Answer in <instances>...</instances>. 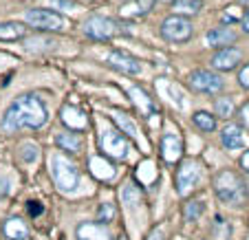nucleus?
<instances>
[{
    "label": "nucleus",
    "mask_w": 249,
    "mask_h": 240,
    "mask_svg": "<svg viewBox=\"0 0 249 240\" xmlns=\"http://www.w3.org/2000/svg\"><path fill=\"white\" fill-rule=\"evenodd\" d=\"M238 115H240V121H243L245 126L249 128V102L240 106V108H238Z\"/></svg>",
    "instance_id": "34"
},
{
    "label": "nucleus",
    "mask_w": 249,
    "mask_h": 240,
    "mask_svg": "<svg viewBox=\"0 0 249 240\" xmlns=\"http://www.w3.org/2000/svg\"><path fill=\"white\" fill-rule=\"evenodd\" d=\"M115 205L113 203H102L97 209V223H102V225H108L110 221H115Z\"/></svg>",
    "instance_id": "29"
},
{
    "label": "nucleus",
    "mask_w": 249,
    "mask_h": 240,
    "mask_svg": "<svg viewBox=\"0 0 249 240\" xmlns=\"http://www.w3.org/2000/svg\"><path fill=\"white\" fill-rule=\"evenodd\" d=\"M108 64L113 66V69H117V71L126 73V75H137V73L141 71L139 62H137L132 55L124 53V51H113V53H110V55H108Z\"/></svg>",
    "instance_id": "13"
},
{
    "label": "nucleus",
    "mask_w": 249,
    "mask_h": 240,
    "mask_svg": "<svg viewBox=\"0 0 249 240\" xmlns=\"http://www.w3.org/2000/svg\"><path fill=\"white\" fill-rule=\"evenodd\" d=\"M240 168L247 170V172H249V150H245V152H243V156H240Z\"/></svg>",
    "instance_id": "37"
},
{
    "label": "nucleus",
    "mask_w": 249,
    "mask_h": 240,
    "mask_svg": "<svg viewBox=\"0 0 249 240\" xmlns=\"http://www.w3.org/2000/svg\"><path fill=\"white\" fill-rule=\"evenodd\" d=\"M161 236H163V229H161V227H157V229L150 234V238H148V240H163Z\"/></svg>",
    "instance_id": "39"
},
{
    "label": "nucleus",
    "mask_w": 249,
    "mask_h": 240,
    "mask_svg": "<svg viewBox=\"0 0 249 240\" xmlns=\"http://www.w3.org/2000/svg\"><path fill=\"white\" fill-rule=\"evenodd\" d=\"M130 95H132V99H135L137 108H139L143 115H152V113H155V104H152V99L148 97V95L143 93L139 86H132V88H130Z\"/></svg>",
    "instance_id": "22"
},
{
    "label": "nucleus",
    "mask_w": 249,
    "mask_h": 240,
    "mask_svg": "<svg viewBox=\"0 0 249 240\" xmlns=\"http://www.w3.org/2000/svg\"><path fill=\"white\" fill-rule=\"evenodd\" d=\"M27 212H29V216L36 218V216H40V214L44 212V205L40 201H29L27 203Z\"/></svg>",
    "instance_id": "32"
},
{
    "label": "nucleus",
    "mask_w": 249,
    "mask_h": 240,
    "mask_svg": "<svg viewBox=\"0 0 249 240\" xmlns=\"http://www.w3.org/2000/svg\"><path fill=\"white\" fill-rule=\"evenodd\" d=\"M2 234L7 240H27L29 238V227L20 218H7L2 225Z\"/></svg>",
    "instance_id": "17"
},
{
    "label": "nucleus",
    "mask_w": 249,
    "mask_h": 240,
    "mask_svg": "<svg viewBox=\"0 0 249 240\" xmlns=\"http://www.w3.org/2000/svg\"><path fill=\"white\" fill-rule=\"evenodd\" d=\"M115 240H128V238H126V236L122 234V236H117V238H115Z\"/></svg>",
    "instance_id": "41"
},
{
    "label": "nucleus",
    "mask_w": 249,
    "mask_h": 240,
    "mask_svg": "<svg viewBox=\"0 0 249 240\" xmlns=\"http://www.w3.org/2000/svg\"><path fill=\"white\" fill-rule=\"evenodd\" d=\"M214 110H216L218 117L230 119L231 115H234V110H236L234 99H231V97H221V99H216V104H214Z\"/></svg>",
    "instance_id": "27"
},
{
    "label": "nucleus",
    "mask_w": 249,
    "mask_h": 240,
    "mask_svg": "<svg viewBox=\"0 0 249 240\" xmlns=\"http://www.w3.org/2000/svg\"><path fill=\"white\" fill-rule=\"evenodd\" d=\"M75 236L77 240H110V234H108V227L102 225V223H80L75 229Z\"/></svg>",
    "instance_id": "12"
},
{
    "label": "nucleus",
    "mask_w": 249,
    "mask_h": 240,
    "mask_svg": "<svg viewBox=\"0 0 249 240\" xmlns=\"http://www.w3.org/2000/svg\"><path fill=\"white\" fill-rule=\"evenodd\" d=\"M20 159H22L24 163H33V161L38 159V146H33V143H24V146L20 148Z\"/></svg>",
    "instance_id": "31"
},
{
    "label": "nucleus",
    "mask_w": 249,
    "mask_h": 240,
    "mask_svg": "<svg viewBox=\"0 0 249 240\" xmlns=\"http://www.w3.org/2000/svg\"><path fill=\"white\" fill-rule=\"evenodd\" d=\"M51 176L60 192H73L80 185V170H77V165L62 154L51 156Z\"/></svg>",
    "instance_id": "3"
},
{
    "label": "nucleus",
    "mask_w": 249,
    "mask_h": 240,
    "mask_svg": "<svg viewBox=\"0 0 249 240\" xmlns=\"http://www.w3.org/2000/svg\"><path fill=\"white\" fill-rule=\"evenodd\" d=\"M82 31H84L89 38L99 40V42H106V40H110V38L117 35L119 29H117V22L110 20V18H106V16H90V18L84 20Z\"/></svg>",
    "instance_id": "6"
},
{
    "label": "nucleus",
    "mask_w": 249,
    "mask_h": 240,
    "mask_svg": "<svg viewBox=\"0 0 249 240\" xmlns=\"http://www.w3.org/2000/svg\"><path fill=\"white\" fill-rule=\"evenodd\" d=\"M152 2L155 0H135V2H128L122 7V16L124 18H137V16H143L152 9Z\"/></svg>",
    "instance_id": "20"
},
{
    "label": "nucleus",
    "mask_w": 249,
    "mask_h": 240,
    "mask_svg": "<svg viewBox=\"0 0 249 240\" xmlns=\"http://www.w3.org/2000/svg\"><path fill=\"white\" fill-rule=\"evenodd\" d=\"M9 194V181L7 179H0V198Z\"/></svg>",
    "instance_id": "36"
},
{
    "label": "nucleus",
    "mask_w": 249,
    "mask_h": 240,
    "mask_svg": "<svg viewBox=\"0 0 249 240\" xmlns=\"http://www.w3.org/2000/svg\"><path fill=\"white\" fill-rule=\"evenodd\" d=\"M192 22H190L185 16H168V18L161 22V35L163 40L172 44H183L192 38Z\"/></svg>",
    "instance_id": "4"
},
{
    "label": "nucleus",
    "mask_w": 249,
    "mask_h": 240,
    "mask_svg": "<svg viewBox=\"0 0 249 240\" xmlns=\"http://www.w3.org/2000/svg\"><path fill=\"white\" fill-rule=\"evenodd\" d=\"M238 5L240 7H249V0H238Z\"/></svg>",
    "instance_id": "40"
},
{
    "label": "nucleus",
    "mask_w": 249,
    "mask_h": 240,
    "mask_svg": "<svg viewBox=\"0 0 249 240\" xmlns=\"http://www.w3.org/2000/svg\"><path fill=\"white\" fill-rule=\"evenodd\" d=\"M99 146H102L104 154L110 156V159H117V161L126 159L128 150H130L128 139L119 130H104L102 137H99Z\"/></svg>",
    "instance_id": "9"
},
{
    "label": "nucleus",
    "mask_w": 249,
    "mask_h": 240,
    "mask_svg": "<svg viewBox=\"0 0 249 240\" xmlns=\"http://www.w3.org/2000/svg\"><path fill=\"white\" fill-rule=\"evenodd\" d=\"M240 31L249 33V9L243 11V18H240Z\"/></svg>",
    "instance_id": "35"
},
{
    "label": "nucleus",
    "mask_w": 249,
    "mask_h": 240,
    "mask_svg": "<svg viewBox=\"0 0 249 240\" xmlns=\"http://www.w3.org/2000/svg\"><path fill=\"white\" fill-rule=\"evenodd\" d=\"M243 11L245 9H240V5H227L225 9H223V14H221V22L223 24L240 22V18H243Z\"/></svg>",
    "instance_id": "28"
},
{
    "label": "nucleus",
    "mask_w": 249,
    "mask_h": 240,
    "mask_svg": "<svg viewBox=\"0 0 249 240\" xmlns=\"http://www.w3.org/2000/svg\"><path fill=\"white\" fill-rule=\"evenodd\" d=\"M221 143L225 150H240L243 148V128L238 123H230L221 132Z\"/></svg>",
    "instance_id": "16"
},
{
    "label": "nucleus",
    "mask_w": 249,
    "mask_h": 240,
    "mask_svg": "<svg viewBox=\"0 0 249 240\" xmlns=\"http://www.w3.org/2000/svg\"><path fill=\"white\" fill-rule=\"evenodd\" d=\"M201 176H203L201 163L196 159H185L181 163L179 172H177V192L181 196H190L201 185Z\"/></svg>",
    "instance_id": "5"
},
{
    "label": "nucleus",
    "mask_w": 249,
    "mask_h": 240,
    "mask_svg": "<svg viewBox=\"0 0 249 240\" xmlns=\"http://www.w3.org/2000/svg\"><path fill=\"white\" fill-rule=\"evenodd\" d=\"M188 86L203 95H218L223 90V80L216 73L205 71V69H196V71H192L188 75Z\"/></svg>",
    "instance_id": "8"
},
{
    "label": "nucleus",
    "mask_w": 249,
    "mask_h": 240,
    "mask_svg": "<svg viewBox=\"0 0 249 240\" xmlns=\"http://www.w3.org/2000/svg\"><path fill=\"white\" fill-rule=\"evenodd\" d=\"M192 119H194V126H196L201 132H214V128H216V119H214V115L205 113V110L194 113Z\"/></svg>",
    "instance_id": "25"
},
{
    "label": "nucleus",
    "mask_w": 249,
    "mask_h": 240,
    "mask_svg": "<svg viewBox=\"0 0 249 240\" xmlns=\"http://www.w3.org/2000/svg\"><path fill=\"white\" fill-rule=\"evenodd\" d=\"M49 121V110L38 95H22L14 99L0 119L5 132H16L20 128H42Z\"/></svg>",
    "instance_id": "1"
},
{
    "label": "nucleus",
    "mask_w": 249,
    "mask_h": 240,
    "mask_svg": "<svg viewBox=\"0 0 249 240\" xmlns=\"http://www.w3.org/2000/svg\"><path fill=\"white\" fill-rule=\"evenodd\" d=\"M113 121L117 123V128H119V132H124V137H137V123H135V119L130 117L128 113H122V110H115L113 115Z\"/></svg>",
    "instance_id": "19"
},
{
    "label": "nucleus",
    "mask_w": 249,
    "mask_h": 240,
    "mask_svg": "<svg viewBox=\"0 0 249 240\" xmlns=\"http://www.w3.org/2000/svg\"><path fill=\"white\" fill-rule=\"evenodd\" d=\"M159 2H170V0H159Z\"/></svg>",
    "instance_id": "42"
},
{
    "label": "nucleus",
    "mask_w": 249,
    "mask_h": 240,
    "mask_svg": "<svg viewBox=\"0 0 249 240\" xmlns=\"http://www.w3.org/2000/svg\"><path fill=\"white\" fill-rule=\"evenodd\" d=\"M27 35V27L20 22H2L0 24V40H20Z\"/></svg>",
    "instance_id": "21"
},
{
    "label": "nucleus",
    "mask_w": 249,
    "mask_h": 240,
    "mask_svg": "<svg viewBox=\"0 0 249 240\" xmlns=\"http://www.w3.org/2000/svg\"><path fill=\"white\" fill-rule=\"evenodd\" d=\"M203 212H205V203L203 201H188L185 203V207H183V216L185 221H198V218L203 216Z\"/></svg>",
    "instance_id": "26"
},
{
    "label": "nucleus",
    "mask_w": 249,
    "mask_h": 240,
    "mask_svg": "<svg viewBox=\"0 0 249 240\" xmlns=\"http://www.w3.org/2000/svg\"><path fill=\"white\" fill-rule=\"evenodd\" d=\"M238 84L243 86V88L249 90V64H245L243 69L238 71Z\"/></svg>",
    "instance_id": "33"
},
{
    "label": "nucleus",
    "mask_w": 249,
    "mask_h": 240,
    "mask_svg": "<svg viewBox=\"0 0 249 240\" xmlns=\"http://www.w3.org/2000/svg\"><path fill=\"white\" fill-rule=\"evenodd\" d=\"M24 18L31 27L40 29V31H64L66 27V20L51 9H29Z\"/></svg>",
    "instance_id": "7"
},
{
    "label": "nucleus",
    "mask_w": 249,
    "mask_h": 240,
    "mask_svg": "<svg viewBox=\"0 0 249 240\" xmlns=\"http://www.w3.org/2000/svg\"><path fill=\"white\" fill-rule=\"evenodd\" d=\"M122 198H124V203H128V205H137V203L141 201L139 188H137V185H132V183H128L126 188H124V192H122Z\"/></svg>",
    "instance_id": "30"
},
{
    "label": "nucleus",
    "mask_w": 249,
    "mask_h": 240,
    "mask_svg": "<svg viewBox=\"0 0 249 240\" xmlns=\"http://www.w3.org/2000/svg\"><path fill=\"white\" fill-rule=\"evenodd\" d=\"M181 154H183V141H181V137L172 135V132L163 135V139H161V156H163L165 163H177V161L181 159Z\"/></svg>",
    "instance_id": "11"
},
{
    "label": "nucleus",
    "mask_w": 249,
    "mask_h": 240,
    "mask_svg": "<svg viewBox=\"0 0 249 240\" xmlns=\"http://www.w3.org/2000/svg\"><path fill=\"white\" fill-rule=\"evenodd\" d=\"M203 9V0H174V11L177 16H196Z\"/></svg>",
    "instance_id": "23"
},
{
    "label": "nucleus",
    "mask_w": 249,
    "mask_h": 240,
    "mask_svg": "<svg viewBox=\"0 0 249 240\" xmlns=\"http://www.w3.org/2000/svg\"><path fill=\"white\" fill-rule=\"evenodd\" d=\"M55 143L66 152H80L82 150V137L77 132L69 130V132H60L55 137Z\"/></svg>",
    "instance_id": "18"
},
{
    "label": "nucleus",
    "mask_w": 249,
    "mask_h": 240,
    "mask_svg": "<svg viewBox=\"0 0 249 240\" xmlns=\"http://www.w3.org/2000/svg\"><path fill=\"white\" fill-rule=\"evenodd\" d=\"M205 40H207V47H212V49H225L236 40V31H231L227 24L214 27L210 33H207Z\"/></svg>",
    "instance_id": "14"
},
{
    "label": "nucleus",
    "mask_w": 249,
    "mask_h": 240,
    "mask_svg": "<svg viewBox=\"0 0 249 240\" xmlns=\"http://www.w3.org/2000/svg\"><path fill=\"white\" fill-rule=\"evenodd\" d=\"M62 121H64V126L69 128V130L77 132V130H84L86 126H89V119H86V115L82 113L80 108H75V106H64L60 113Z\"/></svg>",
    "instance_id": "15"
},
{
    "label": "nucleus",
    "mask_w": 249,
    "mask_h": 240,
    "mask_svg": "<svg viewBox=\"0 0 249 240\" xmlns=\"http://www.w3.org/2000/svg\"><path fill=\"white\" fill-rule=\"evenodd\" d=\"M240 51L234 47H225V49H218L216 53H214V57H212V66L216 69V71H234L236 66H238L240 62Z\"/></svg>",
    "instance_id": "10"
},
{
    "label": "nucleus",
    "mask_w": 249,
    "mask_h": 240,
    "mask_svg": "<svg viewBox=\"0 0 249 240\" xmlns=\"http://www.w3.org/2000/svg\"><path fill=\"white\" fill-rule=\"evenodd\" d=\"M90 165H93V174L97 179H110L115 174V168H110V163L106 159H102V156H93Z\"/></svg>",
    "instance_id": "24"
},
{
    "label": "nucleus",
    "mask_w": 249,
    "mask_h": 240,
    "mask_svg": "<svg viewBox=\"0 0 249 240\" xmlns=\"http://www.w3.org/2000/svg\"><path fill=\"white\" fill-rule=\"evenodd\" d=\"M53 5H62V7H69V9H73L75 7V2H71V0H51Z\"/></svg>",
    "instance_id": "38"
},
{
    "label": "nucleus",
    "mask_w": 249,
    "mask_h": 240,
    "mask_svg": "<svg viewBox=\"0 0 249 240\" xmlns=\"http://www.w3.org/2000/svg\"><path fill=\"white\" fill-rule=\"evenodd\" d=\"M214 194L227 205H236V203L247 201V189L245 183L234 170H221L214 176Z\"/></svg>",
    "instance_id": "2"
}]
</instances>
